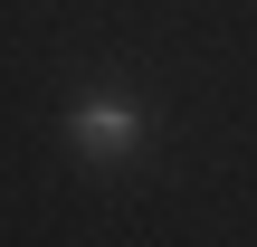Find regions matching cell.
Wrapping results in <instances>:
<instances>
[{
    "label": "cell",
    "instance_id": "1",
    "mask_svg": "<svg viewBox=\"0 0 257 247\" xmlns=\"http://www.w3.org/2000/svg\"><path fill=\"white\" fill-rule=\"evenodd\" d=\"M76 143H86V152H124V143H134V105H124V95H86V105H76Z\"/></svg>",
    "mask_w": 257,
    "mask_h": 247
}]
</instances>
